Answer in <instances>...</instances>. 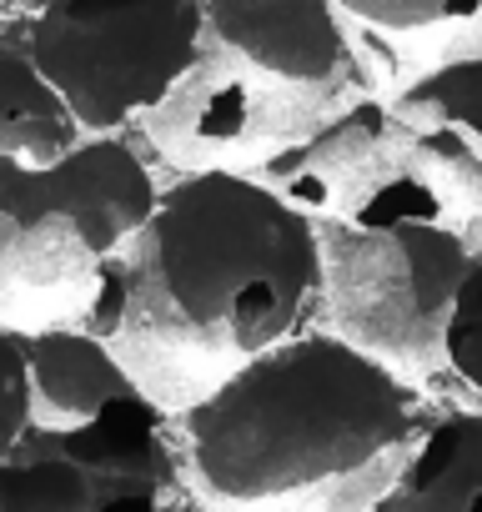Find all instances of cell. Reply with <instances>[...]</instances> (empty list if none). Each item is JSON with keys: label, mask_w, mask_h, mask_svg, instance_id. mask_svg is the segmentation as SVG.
Wrapping results in <instances>:
<instances>
[{"label": "cell", "mask_w": 482, "mask_h": 512, "mask_svg": "<svg viewBox=\"0 0 482 512\" xmlns=\"http://www.w3.org/2000/svg\"><path fill=\"white\" fill-rule=\"evenodd\" d=\"M322 292V236L272 186L196 171L96 272L91 332L236 367L287 342Z\"/></svg>", "instance_id": "6da1fadb"}, {"label": "cell", "mask_w": 482, "mask_h": 512, "mask_svg": "<svg viewBox=\"0 0 482 512\" xmlns=\"http://www.w3.org/2000/svg\"><path fill=\"white\" fill-rule=\"evenodd\" d=\"M417 432V392L367 347L302 332L231 367L186 407L201 482L226 502H277L352 482Z\"/></svg>", "instance_id": "7a4b0ae2"}, {"label": "cell", "mask_w": 482, "mask_h": 512, "mask_svg": "<svg viewBox=\"0 0 482 512\" xmlns=\"http://www.w3.org/2000/svg\"><path fill=\"white\" fill-rule=\"evenodd\" d=\"M206 41V0H46L26 31L86 131L166 106Z\"/></svg>", "instance_id": "3957f363"}, {"label": "cell", "mask_w": 482, "mask_h": 512, "mask_svg": "<svg viewBox=\"0 0 482 512\" xmlns=\"http://www.w3.org/2000/svg\"><path fill=\"white\" fill-rule=\"evenodd\" d=\"M206 41L171 91L181 126L201 141H247L262 121V86L327 91L347 71V36L332 0H206Z\"/></svg>", "instance_id": "277c9868"}, {"label": "cell", "mask_w": 482, "mask_h": 512, "mask_svg": "<svg viewBox=\"0 0 482 512\" xmlns=\"http://www.w3.org/2000/svg\"><path fill=\"white\" fill-rule=\"evenodd\" d=\"M362 262L352 277V292H372L357 312H347L362 327V347H387L407 357L442 352V327L452 312V292L472 262V251L457 241V231L432 221H402V226H362ZM347 292V297H352Z\"/></svg>", "instance_id": "5b68a950"}, {"label": "cell", "mask_w": 482, "mask_h": 512, "mask_svg": "<svg viewBox=\"0 0 482 512\" xmlns=\"http://www.w3.org/2000/svg\"><path fill=\"white\" fill-rule=\"evenodd\" d=\"M26 447L71 457L111 497H121V492L161 497L176 482V462H171V447L161 437V407L146 392L116 397L96 417H81V422H66V427H31Z\"/></svg>", "instance_id": "8992f818"}, {"label": "cell", "mask_w": 482, "mask_h": 512, "mask_svg": "<svg viewBox=\"0 0 482 512\" xmlns=\"http://www.w3.org/2000/svg\"><path fill=\"white\" fill-rule=\"evenodd\" d=\"M377 512H482V412L437 417L382 487Z\"/></svg>", "instance_id": "52a82bcc"}, {"label": "cell", "mask_w": 482, "mask_h": 512, "mask_svg": "<svg viewBox=\"0 0 482 512\" xmlns=\"http://www.w3.org/2000/svg\"><path fill=\"white\" fill-rule=\"evenodd\" d=\"M26 357H31V387L36 402L46 412L66 422L96 417L106 402L141 392L131 367L106 347V337H96L91 327H41L26 332Z\"/></svg>", "instance_id": "ba28073f"}, {"label": "cell", "mask_w": 482, "mask_h": 512, "mask_svg": "<svg viewBox=\"0 0 482 512\" xmlns=\"http://www.w3.org/2000/svg\"><path fill=\"white\" fill-rule=\"evenodd\" d=\"M81 121L26 46H0V156L51 166L81 146Z\"/></svg>", "instance_id": "9c48e42d"}, {"label": "cell", "mask_w": 482, "mask_h": 512, "mask_svg": "<svg viewBox=\"0 0 482 512\" xmlns=\"http://www.w3.org/2000/svg\"><path fill=\"white\" fill-rule=\"evenodd\" d=\"M111 492L61 452L16 447L11 462H0V512H101Z\"/></svg>", "instance_id": "30bf717a"}, {"label": "cell", "mask_w": 482, "mask_h": 512, "mask_svg": "<svg viewBox=\"0 0 482 512\" xmlns=\"http://www.w3.org/2000/svg\"><path fill=\"white\" fill-rule=\"evenodd\" d=\"M442 357L472 392H482V251H472V262L452 292V312L442 327Z\"/></svg>", "instance_id": "8fae6325"}, {"label": "cell", "mask_w": 482, "mask_h": 512, "mask_svg": "<svg viewBox=\"0 0 482 512\" xmlns=\"http://www.w3.org/2000/svg\"><path fill=\"white\" fill-rule=\"evenodd\" d=\"M31 412H36V387H31L26 332L0 327V462H11L26 432L36 427Z\"/></svg>", "instance_id": "7c38bea8"}, {"label": "cell", "mask_w": 482, "mask_h": 512, "mask_svg": "<svg viewBox=\"0 0 482 512\" xmlns=\"http://www.w3.org/2000/svg\"><path fill=\"white\" fill-rule=\"evenodd\" d=\"M422 111H437L457 126H467L472 136H482V61H462V66H442L427 81L412 86L407 96Z\"/></svg>", "instance_id": "4fadbf2b"}, {"label": "cell", "mask_w": 482, "mask_h": 512, "mask_svg": "<svg viewBox=\"0 0 482 512\" xmlns=\"http://www.w3.org/2000/svg\"><path fill=\"white\" fill-rule=\"evenodd\" d=\"M352 16L387 26V31H422V26H447V21H467L482 11V0H337Z\"/></svg>", "instance_id": "5bb4252c"}, {"label": "cell", "mask_w": 482, "mask_h": 512, "mask_svg": "<svg viewBox=\"0 0 482 512\" xmlns=\"http://www.w3.org/2000/svg\"><path fill=\"white\" fill-rule=\"evenodd\" d=\"M101 512H171L161 497H151V492H121V497H111Z\"/></svg>", "instance_id": "9a60e30c"}]
</instances>
